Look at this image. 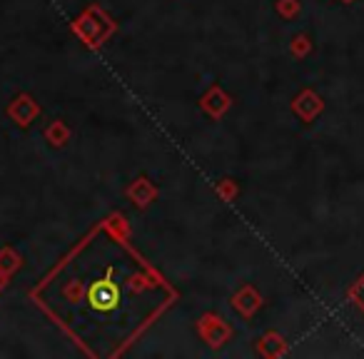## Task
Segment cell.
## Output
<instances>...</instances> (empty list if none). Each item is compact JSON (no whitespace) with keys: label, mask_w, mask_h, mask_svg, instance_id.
Returning <instances> with one entry per match:
<instances>
[{"label":"cell","mask_w":364,"mask_h":359,"mask_svg":"<svg viewBox=\"0 0 364 359\" xmlns=\"http://www.w3.org/2000/svg\"><path fill=\"white\" fill-rule=\"evenodd\" d=\"M90 299L100 307H110L115 299H118V292H115L110 285H97V287H93V292H90Z\"/></svg>","instance_id":"6da1fadb"},{"label":"cell","mask_w":364,"mask_h":359,"mask_svg":"<svg viewBox=\"0 0 364 359\" xmlns=\"http://www.w3.org/2000/svg\"><path fill=\"white\" fill-rule=\"evenodd\" d=\"M352 297H354V302H357V307H359V310L364 312V277L357 282V287L352 289Z\"/></svg>","instance_id":"7a4b0ae2"}]
</instances>
